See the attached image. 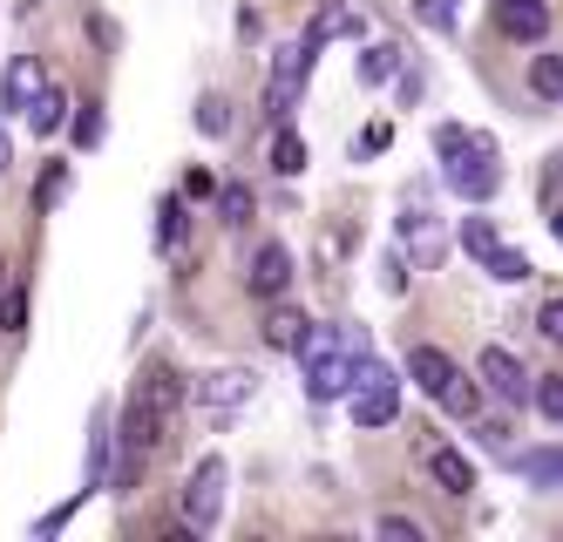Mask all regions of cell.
<instances>
[{
  "instance_id": "cell-1",
  "label": "cell",
  "mask_w": 563,
  "mask_h": 542,
  "mask_svg": "<svg viewBox=\"0 0 563 542\" xmlns=\"http://www.w3.org/2000/svg\"><path fill=\"white\" fill-rule=\"evenodd\" d=\"M449 190L462 197V203H489L496 190H503V170H496V143L489 136H462L455 150H449Z\"/></svg>"
},
{
  "instance_id": "cell-2",
  "label": "cell",
  "mask_w": 563,
  "mask_h": 542,
  "mask_svg": "<svg viewBox=\"0 0 563 542\" xmlns=\"http://www.w3.org/2000/svg\"><path fill=\"white\" fill-rule=\"evenodd\" d=\"M224 488H231L224 454H205V462L190 468V482H184V529H190V535H211V529H218V516H224Z\"/></svg>"
},
{
  "instance_id": "cell-3",
  "label": "cell",
  "mask_w": 563,
  "mask_h": 542,
  "mask_svg": "<svg viewBox=\"0 0 563 542\" xmlns=\"http://www.w3.org/2000/svg\"><path fill=\"white\" fill-rule=\"evenodd\" d=\"M312 55H319V41H312V34L292 41V48H278L272 81H265V115H272V122H286V115H292V102H299V89H306V75H312Z\"/></svg>"
},
{
  "instance_id": "cell-4",
  "label": "cell",
  "mask_w": 563,
  "mask_h": 542,
  "mask_svg": "<svg viewBox=\"0 0 563 542\" xmlns=\"http://www.w3.org/2000/svg\"><path fill=\"white\" fill-rule=\"evenodd\" d=\"M252 394H258V373H245V366H224V373H211V380H197V407H205L211 428H231V413Z\"/></svg>"
},
{
  "instance_id": "cell-5",
  "label": "cell",
  "mask_w": 563,
  "mask_h": 542,
  "mask_svg": "<svg viewBox=\"0 0 563 542\" xmlns=\"http://www.w3.org/2000/svg\"><path fill=\"white\" fill-rule=\"evenodd\" d=\"M353 380H360V353H353V346H333V353L306 360V394H312V400H346Z\"/></svg>"
},
{
  "instance_id": "cell-6",
  "label": "cell",
  "mask_w": 563,
  "mask_h": 542,
  "mask_svg": "<svg viewBox=\"0 0 563 542\" xmlns=\"http://www.w3.org/2000/svg\"><path fill=\"white\" fill-rule=\"evenodd\" d=\"M48 89V68L42 55H14L8 75H0V115H27V102Z\"/></svg>"
},
{
  "instance_id": "cell-7",
  "label": "cell",
  "mask_w": 563,
  "mask_h": 542,
  "mask_svg": "<svg viewBox=\"0 0 563 542\" xmlns=\"http://www.w3.org/2000/svg\"><path fill=\"white\" fill-rule=\"evenodd\" d=\"M394 413H400V387H394V373H387V380L353 387V421H360V428H387Z\"/></svg>"
},
{
  "instance_id": "cell-8",
  "label": "cell",
  "mask_w": 563,
  "mask_h": 542,
  "mask_svg": "<svg viewBox=\"0 0 563 542\" xmlns=\"http://www.w3.org/2000/svg\"><path fill=\"white\" fill-rule=\"evenodd\" d=\"M245 278H252L258 299H278V291L292 285V252H286V244H258V258H252Z\"/></svg>"
},
{
  "instance_id": "cell-9",
  "label": "cell",
  "mask_w": 563,
  "mask_h": 542,
  "mask_svg": "<svg viewBox=\"0 0 563 542\" xmlns=\"http://www.w3.org/2000/svg\"><path fill=\"white\" fill-rule=\"evenodd\" d=\"M496 21L509 41H543L550 34V8L543 0H496Z\"/></svg>"
},
{
  "instance_id": "cell-10",
  "label": "cell",
  "mask_w": 563,
  "mask_h": 542,
  "mask_svg": "<svg viewBox=\"0 0 563 542\" xmlns=\"http://www.w3.org/2000/svg\"><path fill=\"white\" fill-rule=\"evenodd\" d=\"M408 373H415V387H421L428 400H441V394L455 387V360L441 353V346H415V353H408Z\"/></svg>"
},
{
  "instance_id": "cell-11",
  "label": "cell",
  "mask_w": 563,
  "mask_h": 542,
  "mask_svg": "<svg viewBox=\"0 0 563 542\" xmlns=\"http://www.w3.org/2000/svg\"><path fill=\"white\" fill-rule=\"evenodd\" d=\"M164 413H156V407H143L136 394H130V407H123V434H115V441H123V447H136V454H150L156 441H164Z\"/></svg>"
},
{
  "instance_id": "cell-12",
  "label": "cell",
  "mask_w": 563,
  "mask_h": 542,
  "mask_svg": "<svg viewBox=\"0 0 563 542\" xmlns=\"http://www.w3.org/2000/svg\"><path fill=\"white\" fill-rule=\"evenodd\" d=\"M475 373H482V380H489L503 400H522V394H530V373H522V366H516L503 346H489V353H482V360H475Z\"/></svg>"
},
{
  "instance_id": "cell-13",
  "label": "cell",
  "mask_w": 563,
  "mask_h": 542,
  "mask_svg": "<svg viewBox=\"0 0 563 542\" xmlns=\"http://www.w3.org/2000/svg\"><path fill=\"white\" fill-rule=\"evenodd\" d=\"M136 400H143V407H156V413L170 421V413L184 407V373H170V366H150L143 380H136Z\"/></svg>"
},
{
  "instance_id": "cell-14",
  "label": "cell",
  "mask_w": 563,
  "mask_h": 542,
  "mask_svg": "<svg viewBox=\"0 0 563 542\" xmlns=\"http://www.w3.org/2000/svg\"><path fill=\"white\" fill-rule=\"evenodd\" d=\"M306 312H292V306H272L265 312V346H278V353H299V340H306Z\"/></svg>"
},
{
  "instance_id": "cell-15",
  "label": "cell",
  "mask_w": 563,
  "mask_h": 542,
  "mask_svg": "<svg viewBox=\"0 0 563 542\" xmlns=\"http://www.w3.org/2000/svg\"><path fill=\"white\" fill-rule=\"evenodd\" d=\"M428 475L449 488V495H468L475 488V468H468V454H455V447H434L428 454Z\"/></svg>"
},
{
  "instance_id": "cell-16",
  "label": "cell",
  "mask_w": 563,
  "mask_h": 542,
  "mask_svg": "<svg viewBox=\"0 0 563 542\" xmlns=\"http://www.w3.org/2000/svg\"><path fill=\"white\" fill-rule=\"evenodd\" d=\"M62 122H68V96H62L55 81H48V89H42V96L27 102V130H34V136H55Z\"/></svg>"
},
{
  "instance_id": "cell-17",
  "label": "cell",
  "mask_w": 563,
  "mask_h": 542,
  "mask_svg": "<svg viewBox=\"0 0 563 542\" xmlns=\"http://www.w3.org/2000/svg\"><path fill=\"white\" fill-rule=\"evenodd\" d=\"M184 231H190L184 197H164L156 203V252H184Z\"/></svg>"
},
{
  "instance_id": "cell-18",
  "label": "cell",
  "mask_w": 563,
  "mask_h": 542,
  "mask_svg": "<svg viewBox=\"0 0 563 542\" xmlns=\"http://www.w3.org/2000/svg\"><path fill=\"white\" fill-rule=\"evenodd\" d=\"M272 170H278V177H299V170H306V136L286 130V122H278V136H272Z\"/></svg>"
},
{
  "instance_id": "cell-19",
  "label": "cell",
  "mask_w": 563,
  "mask_h": 542,
  "mask_svg": "<svg viewBox=\"0 0 563 542\" xmlns=\"http://www.w3.org/2000/svg\"><path fill=\"white\" fill-rule=\"evenodd\" d=\"M387 75H400V48H394V41H374V48L360 55V81L374 89V81H387Z\"/></svg>"
},
{
  "instance_id": "cell-20",
  "label": "cell",
  "mask_w": 563,
  "mask_h": 542,
  "mask_svg": "<svg viewBox=\"0 0 563 542\" xmlns=\"http://www.w3.org/2000/svg\"><path fill=\"white\" fill-rule=\"evenodd\" d=\"M496 244H503V237H496V224H489V218H462V252H468L475 265H489Z\"/></svg>"
},
{
  "instance_id": "cell-21",
  "label": "cell",
  "mask_w": 563,
  "mask_h": 542,
  "mask_svg": "<svg viewBox=\"0 0 563 542\" xmlns=\"http://www.w3.org/2000/svg\"><path fill=\"white\" fill-rule=\"evenodd\" d=\"M530 89H537L543 102H563V55H537V62H530Z\"/></svg>"
},
{
  "instance_id": "cell-22",
  "label": "cell",
  "mask_w": 563,
  "mask_h": 542,
  "mask_svg": "<svg viewBox=\"0 0 563 542\" xmlns=\"http://www.w3.org/2000/svg\"><path fill=\"white\" fill-rule=\"evenodd\" d=\"M522 475L543 482V488H556L563 482V447H530V454H522Z\"/></svg>"
},
{
  "instance_id": "cell-23",
  "label": "cell",
  "mask_w": 563,
  "mask_h": 542,
  "mask_svg": "<svg viewBox=\"0 0 563 542\" xmlns=\"http://www.w3.org/2000/svg\"><path fill=\"white\" fill-rule=\"evenodd\" d=\"M489 278H503V285H522V278H537V265L522 258V252H509V244H496V252H489Z\"/></svg>"
},
{
  "instance_id": "cell-24",
  "label": "cell",
  "mask_w": 563,
  "mask_h": 542,
  "mask_svg": "<svg viewBox=\"0 0 563 542\" xmlns=\"http://www.w3.org/2000/svg\"><path fill=\"white\" fill-rule=\"evenodd\" d=\"M62 197H68V170H62V163H48V170H42V190H34V211L48 218Z\"/></svg>"
},
{
  "instance_id": "cell-25",
  "label": "cell",
  "mask_w": 563,
  "mask_h": 542,
  "mask_svg": "<svg viewBox=\"0 0 563 542\" xmlns=\"http://www.w3.org/2000/svg\"><path fill=\"white\" fill-rule=\"evenodd\" d=\"M218 218H224V224H245V218H252V190H245V184H224V190H218Z\"/></svg>"
},
{
  "instance_id": "cell-26",
  "label": "cell",
  "mask_w": 563,
  "mask_h": 542,
  "mask_svg": "<svg viewBox=\"0 0 563 542\" xmlns=\"http://www.w3.org/2000/svg\"><path fill=\"white\" fill-rule=\"evenodd\" d=\"M441 407H449V413H462V421H475V413H482V394H475V380H462V373H455V387L441 394Z\"/></svg>"
},
{
  "instance_id": "cell-27",
  "label": "cell",
  "mask_w": 563,
  "mask_h": 542,
  "mask_svg": "<svg viewBox=\"0 0 563 542\" xmlns=\"http://www.w3.org/2000/svg\"><path fill=\"white\" fill-rule=\"evenodd\" d=\"M102 143V102H82L75 109V150H96Z\"/></svg>"
},
{
  "instance_id": "cell-28",
  "label": "cell",
  "mask_w": 563,
  "mask_h": 542,
  "mask_svg": "<svg viewBox=\"0 0 563 542\" xmlns=\"http://www.w3.org/2000/svg\"><path fill=\"white\" fill-rule=\"evenodd\" d=\"M197 130H205V136H231V102L205 96V102H197Z\"/></svg>"
},
{
  "instance_id": "cell-29",
  "label": "cell",
  "mask_w": 563,
  "mask_h": 542,
  "mask_svg": "<svg viewBox=\"0 0 563 542\" xmlns=\"http://www.w3.org/2000/svg\"><path fill=\"white\" fill-rule=\"evenodd\" d=\"M21 325H27V285L0 291V332H21Z\"/></svg>"
},
{
  "instance_id": "cell-30",
  "label": "cell",
  "mask_w": 563,
  "mask_h": 542,
  "mask_svg": "<svg viewBox=\"0 0 563 542\" xmlns=\"http://www.w3.org/2000/svg\"><path fill=\"white\" fill-rule=\"evenodd\" d=\"M306 34H312V41H327V34H360V14H346V8H327V14H319Z\"/></svg>"
},
{
  "instance_id": "cell-31",
  "label": "cell",
  "mask_w": 563,
  "mask_h": 542,
  "mask_svg": "<svg viewBox=\"0 0 563 542\" xmlns=\"http://www.w3.org/2000/svg\"><path fill=\"white\" fill-rule=\"evenodd\" d=\"M89 495H96V488H82V495H75V502H62V509H48L42 522H34V535H62V529L75 522V509H82V502H89Z\"/></svg>"
},
{
  "instance_id": "cell-32",
  "label": "cell",
  "mask_w": 563,
  "mask_h": 542,
  "mask_svg": "<svg viewBox=\"0 0 563 542\" xmlns=\"http://www.w3.org/2000/svg\"><path fill=\"white\" fill-rule=\"evenodd\" d=\"M537 407L550 413V421H563V373H543L537 380Z\"/></svg>"
},
{
  "instance_id": "cell-33",
  "label": "cell",
  "mask_w": 563,
  "mask_h": 542,
  "mask_svg": "<svg viewBox=\"0 0 563 542\" xmlns=\"http://www.w3.org/2000/svg\"><path fill=\"white\" fill-rule=\"evenodd\" d=\"M387 143H394V122H367V130H360V143H353V150H360V156H380Z\"/></svg>"
},
{
  "instance_id": "cell-34",
  "label": "cell",
  "mask_w": 563,
  "mask_h": 542,
  "mask_svg": "<svg viewBox=\"0 0 563 542\" xmlns=\"http://www.w3.org/2000/svg\"><path fill=\"white\" fill-rule=\"evenodd\" d=\"M537 325H543V340H550V346H563V299H550V306L537 312Z\"/></svg>"
},
{
  "instance_id": "cell-35",
  "label": "cell",
  "mask_w": 563,
  "mask_h": 542,
  "mask_svg": "<svg viewBox=\"0 0 563 542\" xmlns=\"http://www.w3.org/2000/svg\"><path fill=\"white\" fill-rule=\"evenodd\" d=\"M421 21L449 34V27H455V8H449V0H421Z\"/></svg>"
},
{
  "instance_id": "cell-36",
  "label": "cell",
  "mask_w": 563,
  "mask_h": 542,
  "mask_svg": "<svg viewBox=\"0 0 563 542\" xmlns=\"http://www.w3.org/2000/svg\"><path fill=\"white\" fill-rule=\"evenodd\" d=\"M380 535H394V542H421V529H415L408 516H380Z\"/></svg>"
},
{
  "instance_id": "cell-37",
  "label": "cell",
  "mask_w": 563,
  "mask_h": 542,
  "mask_svg": "<svg viewBox=\"0 0 563 542\" xmlns=\"http://www.w3.org/2000/svg\"><path fill=\"white\" fill-rule=\"evenodd\" d=\"M184 197H218V177H211V170H190V177H184Z\"/></svg>"
},
{
  "instance_id": "cell-38",
  "label": "cell",
  "mask_w": 563,
  "mask_h": 542,
  "mask_svg": "<svg viewBox=\"0 0 563 542\" xmlns=\"http://www.w3.org/2000/svg\"><path fill=\"white\" fill-rule=\"evenodd\" d=\"M380 285L394 291V299H400V291H408V272H400V258H387V272H380Z\"/></svg>"
},
{
  "instance_id": "cell-39",
  "label": "cell",
  "mask_w": 563,
  "mask_h": 542,
  "mask_svg": "<svg viewBox=\"0 0 563 542\" xmlns=\"http://www.w3.org/2000/svg\"><path fill=\"white\" fill-rule=\"evenodd\" d=\"M8 163H14V150H8V130H0V170H8Z\"/></svg>"
},
{
  "instance_id": "cell-40",
  "label": "cell",
  "mask_w": 563,
  "mask_h": 542,
  "mask_svg": "<svg viewBox=\"0 0 563 542\" xmlns=\"http://www.w3.org/2000/svg\"><path fill=\"white\" fill-rule=\"evenodd\" d=\"M550 231H556V244H563V211H556V218H550Z\"/></svg>"
}]
</instances>
